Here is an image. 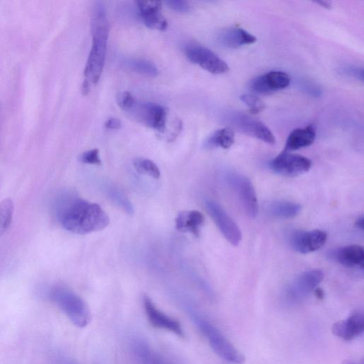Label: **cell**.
<instances>
[{
  "instance_id": "6da1fadb",
  "label": "cell",
  "mask_w": 364,
  "mask_h": 364,
  "mask_svg": "<svg viewBox=\"0 0 364 364\" xmlns=\"http://www.w3.org/2000/svg\"><path fill=\"white\" fill-rule=\"evenodd\" d=\"M54 209L61 226L73 233L88 234L103 230L109 223L108 215L100 205L70 191L63 192L58 197Z\"/></svg>"
},
{
  "instance_id": "7a4b0ae2",
  "label": "cell",
  "mask_w": 364,
  "mask_h": 364,
  "mask_svg": "<svg viewBox=\"0 0 364 364\" xmlns=\"http://www.w3.org/2000/svg\"><path fill=\"white\" fill-rule=\"evenodd\" d=\"M91 31L92 43L84 70V81L90 85L96 84L102 75L109 31L105 9L101 2H96L92 6Z\"/></svg>"
},
{
  "instance_id": "3957f363",
  "label": "cell",
  "mask_w": 364,
  "mask_h": 364,
  "mask_svg": "<svg viewBox=\"0 0 364 364\" xmlns=\"http://www.w3.org/2000/svg\"><path fill=\"white\" fill-rule=\"evenodd\" d=\"M47 297L66 315L76 326L84 328L90 322L92 316L85 301L69 288L53 285L48 289Z\"/></svg>"
},
{
  "instance_id": "277c9868",
  "label": "cell",
  "mask_w": 364,
  "mask_h": 364,
  "mask_svg": "<svg viewBox=\"0 0 364 364\" xmlns=\"http://www.w3.org/2000/svg\"><path fill=\"white\" fill-rule=\"evenodd\" d=\"M192 318L212 349L220 358L236 364H242L245 361V356L233 346L214 325L196 313L192 314Z\"/></svg>"
},
{
  "instance_id": "5b68a950",
  "label": "cell",
  "mask_w": 364,
  "mask_h": 364,
  "mask_svg": "<svg viewBox=\"0 0 364 364\" xmlns=\"http://www.w3.org/2000/svg\"><path fill=\"white\" fill-rule=\"evenodd\" d=\"M323 278V272L319 269L306 271L297 276L285 288L283 298L289 305L297 304L316 289Z\"/></svg>"
},
{
  "instance_id": "8992f818",
  "label": "cell",
  "mask_w": 364,
  "mask_h": 364,
  "mask_svg": "<svg viewBox=\"0 0 364 364\" xmlns=\"http://www.w3.org/2000/svg\"><path fill=\"white\" fill-rule=\"evenodd\" d=\"M225 180L233 191L246 215L255 218L259 210L255 188L248 178L235 172H228Z\"/></svg>"
},
{
  "instance_id": "52a82bcc",
  "label": "cell",
  "mask_w": 364,
  "mask_h": 364,
  "mask_svg": "<svg viewBox=\"0 0 364 364\" xmlns=\"http://www.w3.org/2000/svg\"><path fill=\"white\" fill-rule=\"evenodd\" d=\"M138 122L159 132L166 127V110L158 104L135 101L132 107L126 111Z\"/></svg>"
},
{
  "instance_id": "ba28073f",
  "label": "cell",
  "mask_w": 364,
  "mask_h": 364,
  "mask_svg": "<svg viewBox=\"0 0 364 364\" xmlns=\"http://www.w3.org/2000/svg\"><path fill=\"white\" fill-rule=\"evenodd\" d=\"M188 59L194 64L212 74H223L228 71V65L209 48L197 44L191 43L184 50Z\"/></svg>"
},
{
  "instance_id": "9c48e42d",
  "label": "cell",
  "mask_w": 364,
  "mask_h": 364,
  "mask_svg": "<svg viewBox=\"0 0 364 364\" xmlns=\"http://www.w3.org/2000/svg\"><path fill=\"white\" fill-rule=\"evenodd\" d=\"M270 168L275 173L286 176H296L307 172L311 161L301 155L284 151L269 162Z\"/></svg>"
},
{
  "instance_id": "30bf717a",
  "label": "cell",
  "mask_w": 364,
  "mask_h": 364,
  "mask_svg": "<svg viewBox=\"0 0 364 364\" xmlns=\"http://www.w3.org/2000/svg\"><path fill=\"white\" fill-rule=\"evenodd\" d=\"M206 209L213 220L224 236L232 245H237L242 239V233L236 223L216 202L206 200Z\"/></svg>"
},
{
  "instance_id": "8fae6325",
  "label": "cell",
  "mask_w": 364,
  "mask_h": 364,
  "mask_svg": "<svg viewBox=\"0 0 364 364\" xmlns=\"http://www.w3.org/2000/svg\"><path fill=\"white\" fill-rule=\"evenodd\" d=\"M230 119L235 127L246 135L269 144L276 141L271 130L259 119L243 114H233Z\"/></svg>"
},
{
  "instance_id": "7c38bea8",
  "label": "cell",
  "mask_w": 364,
  "mask_h": 364,
  "mask_svg": "<svg viewBox=\"0 0 364 364\" xmlns=\"http://www.w3.org/2000/svg\"><path fill=\"white\" fill-rule=\"evenodd\" d=\"M326 239V232L321 230H294L289 236V242L295 251L306 254L320 249Z\"/></svg>"
},
{
  "instance_id": "4fadbf2b",
  "label": "cell",
  "mask_w": 364,
  "mask_h": 364,
  "mask_svg": "<svg viewBox=\"0 0 364 364\" xmlns=\"http://www.w3.org/2000/svg\"><path fill=\"white\" fill-rule=\"evenodd\" d=\"M290 84L289 75L282 71H270L252 79L250 90L259 95H270L287 87Z\"/></svg>"
},
{
  "instance_id": "5bb4252c",
  "label": "cell",
  "mask_w": 364,
  "mask_h": 364,
  "mask_svg": "<svg viewBox=\"0 0 364 364\" xmlns=\"http://www.w3.org/2000/svg\"><path fill=\"white\" fill-rule=\"evenodd\" d=\"M143 306L146 318L151 326L172 332L178 336H183L181 323L159 309L149 296H144Z\"/></svg>"
},
{
  "instance_id": "9a60e30c",
  "label": "cell",
  "mask_w": 364,
  "mask_h": 364,
  "mask_svg": "<svg viewBox=\"0 0 364 364\" xmlns=\"http://www.w3.org/2000/svg\"><path fill=\"white\" fill-rule=\"evenodd\" d=\"M364 330L363 311H355L346 319L336 322L331 328L333 333L344 341H352L361 335Z\"/></svg>"
},
{
  "instance_id": "2e32d148",
  "label": "cell",
  "mask_w": 364,
  "mask_h": 364,
  "mask_svg": "<svg viewBox=\"0 0 364 364\" xmlns=\"http://www.w3.org/2000/svg\"><path fill=\"white\" fill-rule=\"evenodd\" d=\"M139 15L146 27L164 31L168 23L161 13V2L159 1H136Z\"/></svg>"
},
{
  "instance_id": "e0dca14e",
  "label": "cell",
  "mask_w": 364,
  "mask_h": 364,
  "mask_svg": "<svg viewBox=\"0 0 364 364\" xmlns=\"http://www.w3.org/2000/svg\"><path fill=\"white\" fill-rule=\"evenodd\" d=\"M329 258L348 267H364V250L358 245H350L332 250L328 253Z\"/></svg>"
},
{
  "instance_id": "ac0fdd59",
  "label": "cell",
  "mask_w": 364,
  "mask_h": 364,
  "mask_svg": "<svg viewBox=\"0 0 364 364\" xmlns=\"http://www.w3.org/2000/svg\"><path fill=\"white\" fill-rule=\"evenodd\" d=\"M219 43L229 48H238L256 42L255 36L240 27L232 26L222 30L218 36Z\"/></svg>"
},
{
  "instance_id": "d6986e66",
  "label": "cell",
  "mask_w": 364,
  "mask_h": 364,
  "mask_svg": "<svg viewBox=\"0 0 364 364\" xmlns=\"http://www.w3.org/2000/svg\"><path fill=\"white\" fill-rule=\"evenodd\" d=\"M316 135V131L314 124L295 129L289 134L284 151H294L307 147L314 143Z\"/></svg>"
},
{
  "instance_id": "ffe728a7",
  "label": "cell",
  "mask_w": 364,
  "mask_h": 364,
  "mask_svg": "<svg viewBox=\"0 0 364 364\" xmlns=\"http://www.w3.org/2000/svg\"><path fill=\"white\" fill-rule=\"evenodd\" d=\"M204 223V216L198 210H183L178 213L175 220L176 228L181 232L200 235V230Z\"/></svg>"
},
{
  "instance_id": "44dd1931",
  "label": "cell",
  "mask_w": 364,
  "mask_h": 364,
  "mask_svg": "<svg viewBox=\"0 0 364 364\" xmlns=\"http://www.w3.org/2000/svg\"><path fill=\"white\" fill-rule=\"evenodd\" d=\"M265 208L268 215L273 218L288 219L298 215L301 207L294 202L277 200L269 203Z\"/></svg>"
},
{
  "instance_id": "7402d4cb",
  "label": "cell",
  "mask_w": 364,
  "mask_h": 364,
  "mask_svg": "<svg viewBox=\"0 0 364 364\" xmlns=\"http://www.w3.org/2000/svg\"><path fill=\"white\" fill-rule=\"evenodd\" d=\"M235 141V134L231 127L220 129L210 135L204 141L205 149L215 148L228 149Z\"/></svg>"
},
{
  "instance_id": "603a6c76",
  "label": "cell",
  "mask_w": 364,
  "mask_h": 364,
  "mask_svg": "<svg viewBox=\"0 0 364 364\" xmlns=\"http://www.w3.org/2000/svg\"><path fill=\"white\" fill-rule=\"evenodd\" d=\"M132 350L139 364H169L141 341H134Z\"/></svg>"
},
{
  "instance_id": "cb8c5ba5",
  "label": "cell",
  "mask_w": 364,
  "mask_h": 364,
  "mask_svg": "<svg viewBox=\"0 0 364 364\" xmlns=\"http://www.w3.org/2000/svg\"><path fill=\"white\" fill-rule=\"evenodd\" d=\"M104 191L110 200L127 214L132 215L134 213L132 203L119 188L112 184H106Z\"/></svg>"
},
{
  "instance_id": "d4e9b609",
  "label": "cell",
  "mask_w": 364,
  "mask_h": 364,
  "mask_svg": "<svg viewBox=\"0 0 364 364\" xmlns=\"http://www.w3.org/2000/svg\"><path fill=\"white\" fill-rule=\"evenodd\" d=\"M125 65L129 70L149 77L158 75L157 67L151 61L145 59L132 58L125 61Z\"/></svg>"
},
{
  "instance_id": "484cf974",
  "label": "cell",
  "mask_w": 364,
  "mask_h": 364,
  "mask_svg": "<svg viewBox=\"0 0 364 364\" xmlns=\"http://www.w3.org/2000/svg\"><path fill=\"white\" fill-rule=\"evenodd\" d=\"M14 205L13 200L8 198L0 203V237H1L9 228L12 222Z\"/></svg>"
},
{
  "instance_id": "4316f807",
  "label": "cell",
  "mask_w": 364,
  "mask_h": 364,
  "mask_svg": "<svg viewBox=\"0 0 364 364\" xmlns=\"http://www.w3.org/2000/svg\"><path fill=\"white\" fill-rule=\"evenodd\" d=\"M134 166L141 174H145L154 179L160 177V170L157 165L150 159L137 158L134 161Z\"/></svg>"
},
{
  "instance_id": "83f0119b",
  "label": "cell",
  "mask_w": 364,
  "mask_h": 364,
  "mask_svg": "<svg viewBox=\"0 0 364 364\" xmlns=\"http://www.w3.org/2000/svg\"><path fill=\"white\" fill-rule=\"evenodd\" d=\"M240 100L247 105L252 114L260 113L266 107L264 102L255 94H244L240 96Z\"/></svg>"
},
{
  "instance_id": "f1b7e54d",
  "label": "cell",
  "mask_w": 364,
  "mask_h": 364,
  "mask_svg": "<svg viewBox=\"0 0 364 364\" xmlns=\"http://www.w3.org/2000/svg\"><path fill=\"white\" fill-rule=\"evenodd\" d=\"M79 160L84 164L100 165L101 160L99 155V150L94 149L82 153L79 157Z\"/></svg>"
},
{
  "instance_id": "f546056e",
  "label": "cell",
  "mask_w": 364,
  "mask_h": 364,
  "mask_svg": "<svg viewBox=\"0 0 364 364\" xmlns=\"http://www.w3.org/2000/svg\"><path fill=\"white\" fill-rule=\"evenodd\" d=\"M135 101V98L129 92H122L117 96L118 105L125 111L132 107Z\"/></svg>"
},
{
  "instance_id": "4dcf8cb0",
  "label": "cell",
  "mask_w": 364,
  "mask_h": 364,
  "mask_svg": "<svg viewBox=\"0 0 364 364\" xmlns=\"http://www.w3.org/2000/svg\"><path fill=\"white\" fill-rule=\"evenodd\" d=\"M166 4L172 10L179 13H187L191 6L188 1L182 0H171L165 1Z\"/></svg>"
},
{
  "instance_id": "1f68e13d",
  "label": "cell",
  "mask_w": 364,
  "mask_h": 364,
  "mask_svg": "<svg viewBox=\"0 0 364 364\" xmlns=\"http://www.w3.org/2000/svg\"><path fill=\"white\" fill-rule=\"evenodd\" d=\"M343 73L358 80L363 81V70L362 68L357 66H347L343 68Z\"/></svg>"
},
{
  "instance_id": "d6a6232c",
  "label": "cell",
  "mask_w": 364,
  "mask_h": 364,
  "mask_svg": "<svg viewBox=\"0 0 364 364\" xmlns=\"http://www.w3.org/2000/svg\"><path fill=\"white\" fill-rule=\"evenodd\" d=\"M105 126L109 129H118L121 128L122 123L119 119L111 117L105 122Z\"/></svg>"
},
{
  "instance_id": "836d02e7",
  "label": "cell",
  "mask_w": 364,
  "mask_h": 364,
  "mask_svg": "<svg viewBox=\"0 0 364 364\" xmlns=\"http://www.w3.org/2000/svg\"><path fill=\"white\" fill-rule=\"evenodd\" d=\"M355 225L360 230H363V227H364V218H363V216L361 215L360 217H358L357 218V220H355Z\"/></svg>"
},
{
  "instance_id": "e575fe53",
  "label": "cell",
  "mask_w": 364,
  "mask_h": 364,
  "mask_svg": "<svg viewBox=\"0 0 364 364\" xmlns=\"http://www.w3.org/2000/svg\"><path fill=\"white\" fill-rule=\"evenodd\" d=\"M316 3L318 4H320L323 7H325V8H327V9H330L331 6V3L330 1H316Z\"/></svg>"
},
{
  "instance_id": "d590c367",
  "label": "cell",
  "mask_w": 364,
  "mask_h": 364,
  "mask_svg": "<svg viewBox=\"0 0 364 364\" xmlns=\"http://www.w3.org/2000/svg\"><path fill=\"white\" fill-rule=\"evenodd\" d=\"M57 364H75V363L68 359H65L64 358H60V359H58Z\"/></svg>"
},
{
  "instance_id": "8d00e7d4",
  "label": "cell",
  "mask_w": 364,
  "mask_h": 364,
  "mask_svg": "<svg viewBox=\"0 0 364 364\" xmlns=\"http://www.w3.org/2000/svg\"><path fill=\"white\" fill-rule=\"evenodd\" d=\"M315 291V294L316 296L318 298V299H322L323 296V291L319 289V288H317L314 290Z\"/></svg>"
},
{
  "instance_id": "74e56055",
  "label": "cell",
  "mask_w": 364,
  "mask_h": 364,
  "mask_svg": "<svg viewBox=\"0 0 364 364\" xmlns=\"http://www.w3.org/2000/svg\"><path fill=\"white\" fill-rule=\"evenodd\" d=\"M343 364H355V363H354L351 361H349V360H346Z\"/></svg>"
}]
</instances>
